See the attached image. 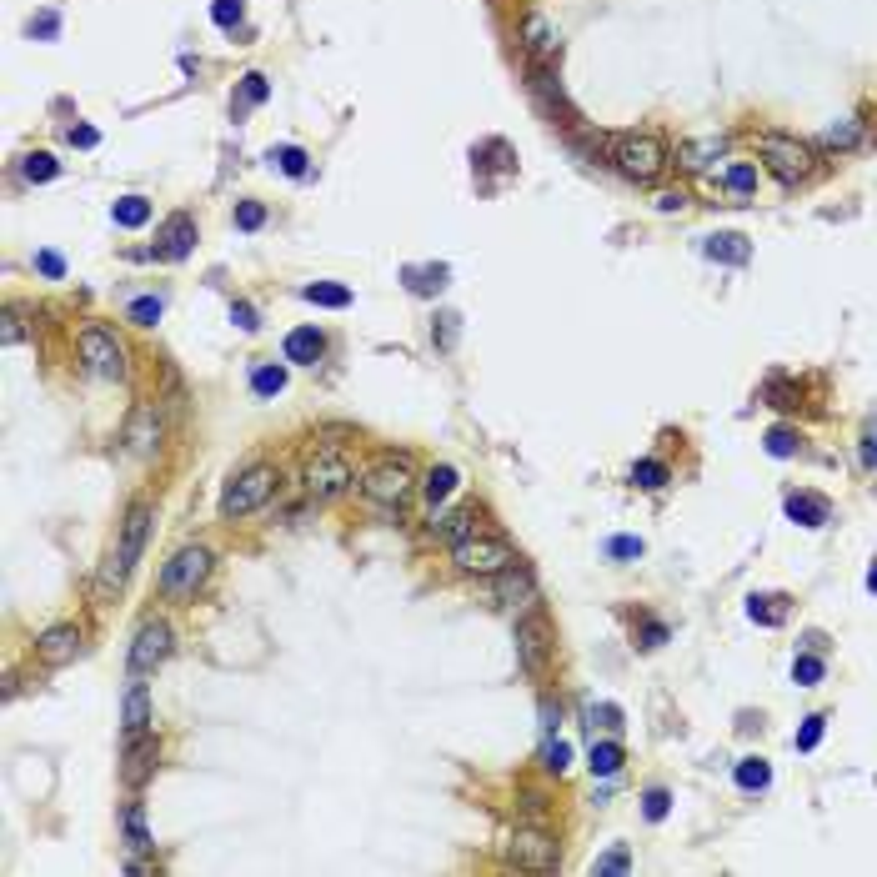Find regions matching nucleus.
Listing matches in <instances>:
<instances>
[{
  "instance_id": "obj_24",
  "label": "nucleus",
  "mask_w": 877,
  "mask_h": 877,
  "mask_svg": "<svg viewBox=\"0 0 877 877\" xmlns=\"http://www.w3.org/2000/svg\"><path fill=\"white\" fill-rule=\"evenodd\" d=\"M131 567H136V562H131L121 547H111V552H106V562H101V572H96V597H116V592L126 587Z\"/></svg>"
},
{
  "instance_id": "obj_1",
  "label": "nucleus",
  "mask_w": 877,
  "mask_h": 877,
  "mask_svg": "<svg viewBox=\"0 0 877 877\" xmlns=\"http://www.w3.org/2000/svg\"><path fill=\"white\" fill-rule=\"evenodd\" d=\"M522 557L512 552V542L507 537H492V532H472V537H462L457 547H452V567L462 572V577H502L507 567H517Z\"/></svg>"
},
{
  "instance_id": "obj_59",
  "label": "nucleus",
  "mask_w": 877,
  "mask_h": 877,
  "mask_svg": "<svg viewBox=\"0 0 877 877\" xmlns=\"http://www.w3.org/2000/svg\"><path fill=\"white\" fill-rule=\"evenodd\" d=\"M21 336H26V331H21V321H16V311H11V316H6V326H0V341H6V346H16Z\"/></svg>"
},
{
  "instance_id": "obj_27",
  "label": "nucleus",
  "mask_w": 877,
  "mask_h": 877,
  "mask_svg": "<svg viewBox=\"0 0 877 877\" xmlns=\"http://www.w3.org/2000/svg\"><path fill=\"white\" fill-rule=\"evenodd\" d=\"M271 101V81L261 76V71H246L241 76V91L231 96V116H246V111H256V106H266Z\"/></svg>"
},
{
  "instance_id": "obj_61",
  "label": "nucleus",
  "mask_w": 877,
  "mask_h": 877,
  "mask_svg": "<svg viewBox=\"0 0 877 877\" xmlns=\"http://www.w3.org/2000/svg\"><path fill=\"white\" fill-rule=\"evenodd\" d=\"M657 206H662V211H682L687 196H682V191H667V196H657Z\"/></svg>"
},
{
  "instance_id": "obj_40",
  "label": "nucleus",
  "mask_w": 877,
  "mask_h": 877,
  "mask_svg": "<svg viewBox=\"0 0 877 877\" xmlns=\"http://www.w3.org/2000/svg\"><path fill=\"white\" fill-rule=\"evenodd\" d=\"M762 447H767V457H797V452H802V436H797L792 426H772V431L762 436Z\"/></svg>"
},
{
  "instance_id": "obj_19",
  "label": "nucleus",
  "mask_w": 877,
  "mask_h": 877,
  "mask_svg": "<svg viewBox=\"0 0 877 877\" xmlns=\"http://www.w3.org/2000/svg\"><path fill=\"white\" fill-rule=\"evenodd\" d=\"M787 517H792L797 527L817 532V527H827V522H832V502H827V497H817V492H792V497H787Z\"/></svg>"
},
{
  "instance_id": "obj_18",
  "label": "nucleus",
  "mask_w": 877,
  "mask_h": 877,
  "mask_svg": "<svg viewBox=\"0 0 877 877\" xmlns=\"http://www.w3.org/2000/svg\"><path fill=\"white\" fill-rule=\"evenodd\" d=\"M497 602H507V607H522V612H532L537 607V577L517 562V567H507L502 577H497Z\"/></svg>"
},
{
  "instance_id": "obj_15",
  "label": "nucleus",
  "mask_w": 877,
  "mask_h": 877,
  "mask_svg": "<svg viewBox=\"0 0 877 877\" xmlns=\"http://www.w3.org/2000/svg\"><path fill=\"white\" fill-rule=\"evenodd\" d=\"M121 757H126L121 777H126L131 787H141V782L156 772V757H161V747H156V732H136V737H121Z\"/></svg>"
},
{
  "instance_id": "obj_20",
  "label": "nucleus",
  "mask_w": 877,
  "mask_h": 877,
  "mask_svg": "<svg viewBox=\"0 0 877 877\" xmlns=\"http://www.w3.org/2000/svg\"><path fill=\"white\" fill-rule=\"evenodd\" d=\"M477 532V507H452V512H431V537H442V542H462Z\"/></svg>"
},
{
  "instance_id": "obj_8",
  "label": "nucleus",
  "mask_w": 877,
  "mask_h": 877,
  "mask_svg": "<svg viewBox=\"0 0 877 877\" xmlns=\"http://www.w3.org/2000/svg\"><path fill=\"white\" fill-rule=\"evenodd\" d=\"M507 867H522V872H557L562 867V847L552 832L542 827H517L512 842H507Z\"/></svg>"
},
{
  "instance_id": "obj_5",
  "label": "nucleus",
  "mask_w": 877,
  "mask_h": 877,
  "mask_svg": "<svg viewBox=\"0 0 877 877\" xmlns=\"http://www.w3.org/2000/svg\"><path fill=\"white\" fill-rule=\"evenodd\" d=\"M351 487H356V467L346 462L341 447H321V452H311V462H306V497H316V502H336V497H346Z\"/></svg>"
},
{
  "instance_id": "obj_33",
  "label": "nucleus",
  "mask_w": 877,
  "mask_h": 877,
  "mask_svg": "<svg viewBox=\"0 0 877 877\" xmlns=\"http://www.w3.org/2000/svg\"><path fill=\"white\" fill-rule=\"evenodd\" d=\"M622 762H627V747H622V742H592V752H587L592 777H617Z\"/></svg>"
},
{
  "instance_id": "obj_53",
  "label": "nucleus",
  "mask_w": 877,
  "mask_h": 877,
  "mask_svg": "<svg viewBox=\"0 0 877 877\" xmlns=\"http://www.w3.org/2000/svg\"><path fill=\"white\" fill-rule=\"evenodd\" d=\"M607 557H612V562H632V557H642V537H612V542H607Z\"/></svg>"
},
{
  "instance_id": "obj_42",
  "label": "nucleus",
  "mask_w": 877,
  "mask_h": 877,
  "mask_svg": "<svg viewBox=\"0 0 877 877\" xmlns=\"http://www.w3.org/2000/svg\"><path fill=\"white\" fill-rule=\"evenodd\" d=\"M587 727L597 732H622V707L617 702H587Z\"/></svg>"
},
{
  "instance_id": "obj_39",
  "label": "nucleus",
  "mask_w": 877,
  "mask_h": 877,
  "mask_svg": "<svg viewBox=\"0 0 877 877\" xmlns=\"http://www.w3.org/2000/svg\"><path fill=\"white\" fill-rule=\"evenodd\" d=\"M667 482H672L667 462H652V457H647V462H637V467H632V487H642V492H662Z\"/></svg>"
},
{
  "instance_id": "obj_26",
  "label": "nucleus",
  "mask_w": 877,
  "mask_h": 877,
  "mask_svg": "<svg viewBox=\"0 0 877 877\" xmlns=\"http://www.w3.org/2000/svg\"><path fill=\"white\" fill-rule=\"evenodd\" d=\"M457 482H462V477H457V467H452V462H436V467H431V472L421 477V492H426V507L436 512V507H442V502H447V497L457 492Z\"/></svg>"
},
{
  "instance_id": "obj_38",
  "label": "nucleus",
  "mask_w": 877,
  "mask_h": 877,
  "mask_svg": "<svg viewBox=\"0 0 877 877\" xmlns=\"http://www.w3.org/2000/svg\"><path fill=\"white\" fill-rule=\"evenodd\" d=\"M21 176H26L31 186H41V181H56V176H61V161H56L51 151H31V156L21 161Z\"/></svg>"
},
{
  "instance_id": "obj_62",
  "label": "nucleus",
  "mask_w": 877,
  "mask_h": 877,
  "mask_svg": "<svg viewBox=\"0 0 877 877\" xmlns=\"http://www.w3.org/2000/svg\"><path fill=\"white\" fill-rule=\"evenodd\" d=\"M802 647H807V652H827V637H822V632H807Z\"/></svg>"
},
{
  "instance_id": "obj_14",
  "label": "nucleus",
  "mask_w": 877,
  "mask_h": 877,
  "mask_svg": "<svg viewBox=\"0 0 877 877\" xmlns=\"http://www.w3.org/2000/svg\"><path fill=\"white\" fill-rule=\"evenodd\" d=\"M126 442L136 457H156V447H161V406L156 401H136V411L126 421Z\"/></svg>"
},
{
  "instance_id": "obj_11",
  "label": "nucleus",
  "mask_w": 877,
  "mask_h": 877,
  "mask_svg": "<svg viewBox=\"0 0 877 877\" xmlns=\"http://www.w3.org/2000/svg\"><path fill=\"white\" fill-rule=\"evenodd\" d=\"M547 652H552V642H547V617L532 607V612L517 622V662H522V672H527V677H542V672H547Z\"/></svg>"
},
{
  "instance_id": "obj_32",
  "label": "nucleus",
  "mask_w": 877,
  "mask_h": 877,
  "mask_svg": "<svg viewBox=\"0 0 877 877\" xmlns=\"http://www.w3.org/2000/svg\"><path fill=\"white\" fill-rule=\"evenodd\" d=\"M862 136H867V126H862L857 116H847V121L827 126V131L817 136V146H822V151H852V146H862Z\"/></svg>"
},
{
  "instance_id": "obj_47",
  "label": "nucleus",
  "mask_w": 877,
  "mask_h": 877,
  "mask_svg": "<svg viewBox=\"0 0 877 877\" xmlns=\"http://www.w3.org/2000/svg\"><path fill=\"white\" fill-rule=\"evenodd\" d=\"M542 767H547L552 777H562V772L572 767V747H567L562 737H547V747H542Z\"/></svg>"
},
{
  "instance_id": "obj_57",
  "label": "nucleus",
  "mask_w": 877,
  "mask_h": 877,
  "mask_svg": "<svg viewBox=\"0 0 877 877\" xmlns=\"http://www.w3.org/2000/svg\"><path fill=\"white\" fill-rule=\"evenodd\" d=\"M66 141H71V146H81V151H91V146H101V131H96V126H71V131H66Z\"/></svg>"
},
{
  "instance_id": "obj_45",
  "label": "nucleus",
  "mask_w": 877,
  "mask_h": 877,
  "mask_svg": "<svg viewBox=\"0 0 877 877\" xmlns=\"http://www.w3.org/2000/svg\"><path fill=\"white\" fill-rule=\"evenodd\" d=\"M822 672H827V667H822V657H817V652H802V657L792 662V682H797V687H817V682H822Z\"/></svg>"
},
{
  "instance_id": "obj_3",
  "label": "nucleus",
  "mask_w": 877,
  "mask_h": 877,
  "mask_svg": "<svg viewBox=\"0 0 877 877\" xmlns=\"http://www.w3.org/2000/svg\"><path fill=\"white\" fill-rule=\"evenodd\" d=\"M612 161H617V171H622L627 181L652 186V181L667 171V141L652 136V131H632V136H622V141L612 146Z\"/></svg>"
},
{
  "instance_id": "obj_46",
  "label": "nucleus",
  "mask_w": 877,
  "mask_h": 877,
  "mask_svg": "<svg viewBox=\"0 0 877 877\" xmlns=\"http://www.w3.org/2000/svg\"><path fill=\"white\" fill-rule=\"evenodd\" d=\"M822 732H827V717H822V712H812V717H802V727H797L792 747H797V752H812V747L822 742Z\"/></svg>"
},
{
  "instance_id": "obj_63",
  "label": "nucleus",
  "mask_w": 877,
  "mask_h": 877,
  "mask_svg": "<svg viewBox=\"0 0 877 877\" xmlns=\"http://www.w3.org/2000/svg\"><path fill=\"white\" fill-rule=\"evenodd\" d=\"M557 722H562V717H557V712H552V702H542V727H547V737H552V732H557Z\"/></svg>"
},
{
  "instance_id": "obj_23",
  "label": "nucleus",
  "mask_w": 877,
  "mask_h": 877,
  "mask_svg": "<svg viewBox=\"0 0 877 877\" xmlns=\"http://www.w3.org/2000/svg\"><path fill=\"white\" fill-rule=\"evenodd\" d=\"M121 727H126V737H136V732H151V692H146V682H141V677L126 687Z\"/></svg>"
},
{
  "instance_id": "obj_43",
  "label": "nucleus",
  "mask_w": 877,
  "mask_h": 877,
  "mask_svg": "<svg viewBox=\"0 0 877 877\" xmlns=\"http://www.w3.org/2000/svg\"><path fill=\"white\" fill-rule=\"evenodd\" d=\"M622 872H632V852L617 842L612 852H602L597 862H592V877H622Z\"/></svg>"
},
{
  "instance_id": "obj_49",
  "label": "nucleus",
  "mask_w": 877,
  "mask_h": 877,
  "mask_svg": "<svg viewBox=\"0 0 877 877\" xmlns=\"http://www.w3.org/2000/svg\"><path fill=\"white\" fill-rule=\"evenodd\" d=\"M241 16H246L241 0H211V21H216L221 31H236V26H241Z\"/></svg>"
},
{
  "instance_id": "obj_51",
  "label": "nucleus",
  "mask_w": 877,
  "mask_h": 877,
  "mask_svg": "<svg viewBox=\"0 0 877 877\" xmlns=\"http://www.w3.org/2000/svg\"><path fill=\"white\" fill-rule=\"evenodd\" d=\"M36 41H56L61 36V16L56 11H41V16H31V26H26Z\"/></svg>"
},
{
  "instance_id": "obj_37",
  "label": "nucleus",
  "mask_w": 877,
  "mask_h": 877,
  "mask_svg": "<svg viewBox=\"0 0 877 877\" xmlns=\"http://www.w3.org/2000/svg\"><path fill=\"white\" fill-rule=\"evenodd\" d=\"M266 161H271V166H276L281 176H291V181H301V176L311 171V156H306L301 146H276V151H271Z\"/></svg>"
},
{
  "instance_id": "obj_64",
  "label": "nucleus",
  "mask_w": 877,
  "mask_h": 877,
  "mask_svg": "<svg viewBox=\"0 0 877 877\" xmlns=\"http://www.w3.org/2000/svg\"><path fill=\"white\" fill-rule=\"evenodd\" d=\"M867 592H872V597H877V562H872V567H867Z\"/></svg>"
},
{
  "instance_id": "obj_28",
  "label": "nucleus",
  "mask_w": 877,
  "mask_h": 877,
  "mask_svg": "<svg viewBox=\"0 0 877 877\" xmlns=\"http://www.w3.org/2000/svg\"><path fill=\"white\" fill-rule=\"evenodd\" d=\"M121 837H126L131 852H151V847H156V842H151V827H146V802H126V812H121Z\"/></svg>"
},
{
  "instance_id": "obj_41",
  "label": "nucleus",
  "mask_w": 877,
  "mask_h": 877,
  "mask_svg": "<svg viewBox=\"0 0 877 877\" xmlns=\"http://www.w3.org/2000/svg\"><path fill=\"white\" fill-rule=\"evenodd\" d=\"M161 311H166V301H161V296H136V301L126 306V321H131V326H156V321H161Z\"/></svg>"
},
{
  "instance_id": "obj_12",
  "label": "nucleus",
  "mask_w": 877,
  "mask_h": 877,
  "mask_svg": "<svg viewBox=\"0 0 877 877\" xmlns=\"http://www.w3.org/2000/svg\"><path fill=\"white\" fill-rule=\"evenodd\" d=\"M191 246H196V216H191V211H176V216L161 221L151 256H156V261H186Z\"/></svg>"
},
{
  "instance_id": "obj_22",
  "label": "nucleus",
  "mask_w": 877,
  "mask_h": 877,
  "mask_svg": "<svg viewBox=\"0 0 877 877\" xmlns=\"http://www.w3.org/2000/svg\"><path fill=\"white\" fill-rule=\"evenodd\" d=\"M281 351H286V361H291V366H316V361L326 356V336H321L316 326H296V331L286 336V346H281Z\"/></svg>"
},
{
  "instance_id": "obj_48",
  "label": "nucleus",
  "mask_w": 877,
  "mask_h": 877,
  "mask_svg": "<svg viewBox=\"0 0 877 877\" xmlns=\"http://www.w3.org/2000/svg\"><path fill=\"white\" fill-rule=\"evenodd\" d=\"M667 812H672V792H667V787H647V792H642V817H647V822H662Z\"/></svg>"
},
{
  "instance_id": "obj_44",
  "label": "nucleus",
  "mask_w": 877,
  "mask_h": 877,
  "mask_svg": "<svg viewBox=\"0 0 877 877\" xmlns=\"http://www.w3.org/2000/svg\"><path fill=\"white\" fill-rule=\"evenodd\" d=\"M722 181H727L732 196H752V191H757V166H752V161H737V166H727Z\"/></svg>"
},
{
  "instance_id": "obj_6",
  "label": "nucleus",
  "mask_w": 877,
  "mask_h": 877,
  "mask_svg": "<svg viewBox=\"0 0 877 877\" xmlns=\"http://www.w3.org/2000/svg\"><path fill=\"white\" fill-rule=\"evenodd\" d=\"M361 492H366V502H376V507H406V497L416 492V472H411L406 457H381V462L361 477Z\"/></svg>"
},
{
  "instance_id": "obj_56",
  "label": "nucleus",
  "mask_w": 877,
  "mask_h": 877,
  "mask_svg": "<svg viewBox=\"0 0 877 877\" xmlns=\"http://www.w3.org/2000/svg\"><path fill=\"white\" fill-rule=\"evenodd\" d=\"M762 396H767V406H792V396H797V391H792V386H787V381H782V376H772V381H767V391H762Z\"/></svg>"
},
{
  "instance_id": "obj_10",
  "label": "nucleus",
  "mask_w": 877,
  "mask_h": 877,
  "mask_svg": "<svg viewBox=\"0 0 877 877\" xmlns=\"http://www.w3.org/2000/svg\"><path fill=\"white\" fill-rule=\"evenodd\" d=\"M171 647H176V632H171V622L166 617H151V622H141L136 627V642H131V677H146V672H156L166 657H171Z\"/></svg>"
},
{
  "instance_id": "obj_36",
  "label": "nucleus",
  "mask_w": 877,
  "mask_h": 877,
  "mask_svg": "<svg viewBox=\"0 0 877 877\" xmlns=\"http://www.w3.org/2000/svg\"><path fill=\"white\" fill-rule=\"evenodd\" d=\"M732 777H737L742 792H767V787H772V767H767V757H742Z\"/></svg>"
},
{
  "instance_id": "obj_34",
  "label": "nucleus",
  "mask_w": 877,
  "mask_h": 877,
  "mask_svg": "<svg viewBox=\"0 0 877 877\" xmlns=\"http://www.w3.org/2000/svg\"><path fill=\"white\" fill-rule=\"evenodd\" d=\"M111 221H116L121 231H141V226L151 221V201H146V196H121V201L111 206Z\"/></svg>"
},
{
  "instance_id": "obj_21",
  "label": "nucleus",
  "mask_w": 877,
  "mask_h": 877,
  "mask_svg": "<svg viewBox=\"0 0 877 877\" xmlns=\"http://www.w3.org/2000/svg\"><path fill=\"white\" fill-rule=\"evenodd\" d=\"M702 251H707L712 261H722V266H747V261H752V241H747L742 231H717V236L702 241Z\"/></svg>"
},
{
  "instance_id": "obj_25",
  "label": "nucleus",
  "mask_w": 877,
  "mask_h": 877,
  "mask_svg": "<svg viewBox=\"0 0 877 877\" xmlns=\"http://www.w3.org/2000/svg\"><path fill=\"white\" fill-rule=\"evenodd\" d=\"M787 607H792V602H787L782 592H752V597H747V617H752L757 627H782V622H787Z\"/></svg>"
},
{
  "instance_id": "obj_2",
  "label": "nucleus",
  "mask_w": 877,
  "mask_h": 877,
  "mask_svg": "<svg viewBox=\"0 0 877 877\" xmlns=\"http://www.w3.org/2000/svg\"><path fill=\"white\" fill-rule=\"evenodd\" d=\"M757 161L782 181V186H797L812 176V146L787 136V131H757Z\"/></svg>"
},
{
  "instance_id": "obj_50",
  "label": "nucleus",
  "mask_w": 877,
  "mask_h": 877,
  "mask_svg": "<svg viewBox=\"0 0 877 877\" xmlns=\"http://www.w3.org/2000/svg\"><path fill=\"white\" fill-rule=\"evenodd\" d=\"M266 226V206L261 201H236V231H261Z\"/></svg>"
},
{
  "instance_id": "obj_30",
  "label": "nucleus",
  "mask_w": 877,
  "mask_h": 877,
  "mask_svg": "<svg viewBox=\"0 0 877 877\" xmlns=\"http://www.w3.org/2000/svg\"><path fill=\"white\" fill-rule=\"evenodd\" d=\"M301 301L326 306V311H346L356 296H351V286H341V281H311V286H301Z\"/></svg>"
},
{
  "instance_id": "obj_60",
  "label": "nucleus",
  "mask_w": 877,
  "mask_h": 877,
  "mask_svg": "<svg viewBox=\"0 0 877 877\" xmlns=\"http://www.w3.org/2000/svg\"><path fill=\"white\" fill-rule=\"evenodd\" d=\"M862 467H867V472L877 467V436H862Z\"/></svg>"
},
{
  "instance_id": "obj_58",
  "label": "nucleus",
  "mask_w": 877,
  "mask_h": 877,
  "mask_svg": "<svg viewBox=\"0 0 877 877\" xmlns=\"http://www.w3.org/2000/svg\"><path fill=\"white\" fill-rule=\"evenodd\" d=\"M662 642H667V627H662V622H647V627H642V647L652 652V647H662Z\"/></svg>"
},
{
  "instance_id": "obj_31",
  "label": "nucleus",
  "mask_w": 877,
  "mask_h": 877,
  "mask_svg": "<svg viewBox=\"0 0 877 877\" xmlns=\"http://www.w3.org/2000/svg\"><path fill=\"white\" fill-rule=\"evenodd\" d=\"M447 276H452L447 266H406V271H401V281H406L411 296H436V291L447 286Z\"/></svg>"
},
{
  "instance_id": "obj_35",
  "label": "nucleus",
  "mask_w": 877,
  "mask_h": 877,
  "mask_svg": "<svg viewBox=\"0 0 877 877\" xmlns=\"http://www.w3.org/2000/svg\"><path fill=\"white\" fill-rule=\"evenodd\" d=\"M251 391L266 401V396H281L286 391V366L281 361H261V366H251Z\"/></svg>"
},
{
  "instance_id": "obj_9",
  "label": "nucleus",
  "mask_w": 877,
  "mask_h": 877,
  "mask_svg": "<svg viewBox=\"0 0 877 877\" xmlns=\"http://www.w3.org/2000/svg\"><path fill=\"white\" fill-rule=\"evenodd\" d=\"M81 361L101 381H126V351H121L116 331H106V326H86L81 331Z\"/></svg>"
},
{
  "instance_id": "obj_29",
  "label": "nucleus",
  "mask_w": 877,
  "mask_h": 877,
  "mask_svg": "<svg viewBox=\"0 0 877 877\" xmlns=\"http://www.w3.org/2000/svg\"><path fill=\"white\" fill-rule=\"evenodd\" d=\"M677 156H682V166H687V171H707L717 156H727V136H702V141H687Z\"/></svg>"
},
{
  "instance_id": "obj_17",
  "label": "nucleus",
  "mask_w": 877,
  "mask_h": 877,
  "mask_svg": "<svg viewBox=\"0 0 877 877\" xmlns=\"http://www.w3.org/2000/svg\"><path fill=\"white\" fill-rule=\"evenodd\" d=\"M151 517H156V507H151V502H131V512H126V522H121V537H116V547H121L131 562H141V552H146V537H151Z\"/></svg>"
},
{
  "instance_id": "obj_52",
  "label": "nucleus",
  "mask_w": 877,
  "mask_h": 877,
  "mask_svg": "<svg viewBox=\"0 0 877 877\" xmlns=\"http://www.w3.org/2000/svg\"><path fill=\"white\" fill-rule=\"evenodd\" d=\"M431 341L442 346V351H452L457 346V316L447 311V316H436V326H431Z\"/></svg>"
},
{
  "instance_id": "obj_54",
  "label": "nucleus",
  "mask_w": 877,
  "mask_h": 877,
  "mask_svg": "<svg viewBox=\"0 0 877 877\" xmlns=\"http://www.w3.org/2000/svg\"><path fill=\"white\" fill-rule=\"evenodd\" d=\"M231 321L251 336V331H261V316H256V306L251 301H231Z\"/></svg>"
},
{
  "instance_id": "obj_7",
  "label": "nucleus",
  "mask_w": 877,
  "mask_h": 877,
  "mask_svg": "<svg viewBox=\"0 0 877 877\" xmlns=\"http://www.w3.org/2000/svg\"><path fill=\"white\" fill-rule=\"evenodd\" d=\"M211 552L206 547H181L166 567H161V592L166 597H176V602H191L201 587H206V577H211Z\"/></svg>"
},
{
  "instance_id": "obj_16",
  "label": "nucleus",
  "mask_w": 877,
  "mask_h": 877,
  "mask_svg": "<svg viewBox=\"0 0 877 877\" xmlns=\"http://www.w3.org/2000/svg\"><path fill=\"white\" fill-rule=\"evenodd\" d=\"M76 652H81V627H76V622L46 627V632L36 637V657H41L46 667H66V662H76Z\"/></svg>"
},
{
  "instance_id": "obj_13",
  "label": "nucleus",
  "mask_w": 877,
  "mask_h": 877,
  "mask_svg": "<svg viewBox=\"0 0 877 877\" xmlns=\"http://www.w3.org/2000/svg\"><path fill=\"white\" fill-rule=\"evenodd\" d=\"M522 46H527V56H532L537 66H552V61L562 56V31H557L542 11H527V16H522Z\"/></svg>"
},
{
  "instance_id": "obj_4",
  "label": "nucleus",
  "mask_w": 877,
  "mask_h": 877,
  "mask_svg": "<svg viewBox=\"0 0 877 877\" xmlns=\"http://www.w3.org/2000/svg\"><path fill=\"white\" fill-rule=\"evenodd\" d=\"M276 467H266V462H256V467H246V472H236L231 482H226V492H221V517H251V512H261L271 497H276Z\"/></svg>"
},
{
  "instance_id": "obj_55",
  "label": "nucleus",
  "mask_w": 877,
  "mask_h": 877,
  "mask_svg": "<svg viewBox=\"0 0 877 877\" xmlns=\"http://www.w3.org/2000/svg\"><path fill=\"white\" fill-rule=\"evenodd\" d=\"M36 271L51 276V281H61V276H66V261H61L56 251H36Z\"/></svg>"
}]
</instances>
